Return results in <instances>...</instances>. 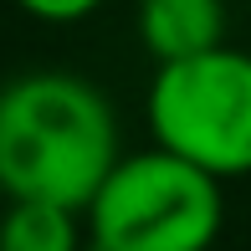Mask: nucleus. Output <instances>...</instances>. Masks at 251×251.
Masks as SVG:
<instances>
[{
    "label": "nucleus",
    "mask_w": 251,
    "mask_h": 251,
    "mask_svg": "<svg viewBox=\"0 0 251 251\" xmlns=\"http://www.w3.org/2000/svg\"><path fill=\"white\" fill-rule=\"evenodd\" d=\"M226 179L159 149L123 154L87 200V251H210L226 226Z\"/></svg>",
    "instance_id": "2"
},
{
    "label": "nucleus",
    "mask_w": 251,
    "mask_h": 251,
    "mask_svg": "<svg viewBox=\"0 0 251 251\" xmlns=\"http://www.w3.org/2000/svg\"><path fill=\"white\" fill-rule=\"evenodd\" d=\"M144 123L159 149L200 164L215 179L251 175V51L210 47L154 67Z\"/></svg>",
    "instance_id": "3"
},
{
    "label": "nucleus",
    "mask_w": 251,
    "mask_h": 251,
    "mask_svg": "<svg viewBox=\"0 0 251 251\" xmlns=\"http://www.w3.org/2000/svg\"><path fill=\"white\" fill-rule=\"evenodd\" d=\"M31 21H47V26H72V21H87L93 10H102L108 0H16Z\"/></svg>",
    "instance_id": "6"
},
{
    "label": "nucleus",
    "mask_w": 251,
    "mask_h": 251,
    "mask_svg": "<svg viewBox=\"0 0 251 251\" xmlns=\"http://www.w3.org/2000/svg\"><path fill=\"white\" fill-rule=\"evenodd\" d=\"M123 159L108 93L77 72H21L0 82V195L87 210Z\"/></svg>",
    "instance_id": "1"
},
{
    "label": "nucleus",
    "mask_w": 251,
    "mask_h": 251,
    "mask_svg": "<svg viewBox=\"0 0 251 251\" xmlns=\"http://www.w3.org/2000/svg\"><path fill=\"white\" fill-rule=\"evenodd\" d=\"M139 47L154 67L226 47V0H139Z\"/></svg>",
    "instance_id": "4"
},
{
    "label": "nucleus",
    "mask_w": 251,
    "mask_h": 251,
    "mask_svg": "<svg viewBox=\"0 0 251 251\" xmlns=\"http://www.w3.org/2000/svg\"><path fill=\"white\" fill-rule=\"evenodd\" d=\"M87 226L82 210H67L51 200H10L0 221V251H82Z\"/></svg>",
    "instance_id": "5"
}]
</instances>
